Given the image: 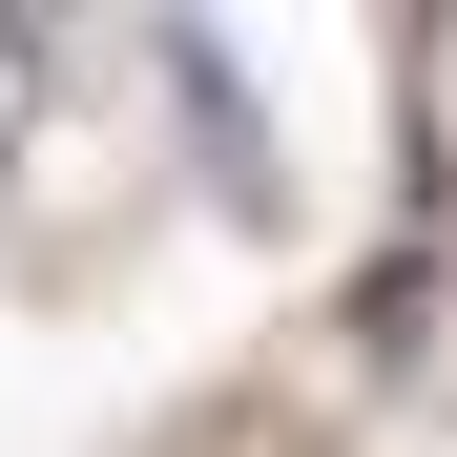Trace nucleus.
Listing matches in <instances>:
<instances>
[{"mask_svg":"<svg viewBox=\"0 0 457 457\" xmlns=\"http://www.w3.org/2000/svg\"><path fill=\"white\" fill-rule=\"evenodd\" d=\"M21 125H42V21L0 0V167H21Z\"/></svg>","mask_w":457,"mask_h":457,"instance_id":"obj_1","label":"nucleus"}]
</instances>
